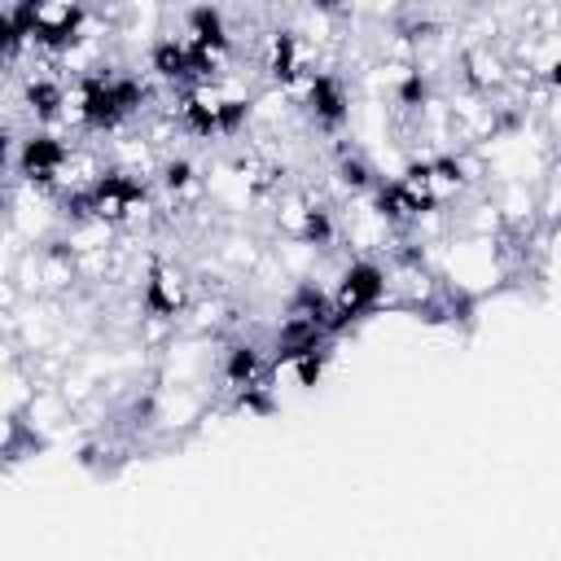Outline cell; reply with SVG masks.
<instances>
[{"instance_id": "6da1fadb", "label": "cell", "mask_w": 561, "mask_h": 561, "mask_svg": "<svg viewBox=\"0 0 561 561\" xmlns=\"http://www.w3.org/2000/svg\"><path fill=\"white\" fill-rule=\"evenodd\" d=\"M390 294V272L377 263V259H351L333 285V320H329V333H346L351 324L368 320Z\"/></svg>"}, {"instance_id": "7a4b0ae2", "label": "cell", "mask_w": 561, "mask_h": 561, "mask_svg": "<svg viewBox=\"0 0 561 561\" xmlns=\"http://www.w3.org/2000/svg\"><path fill=\"white\" fill-rule=\"evenodd\" d=\"M88 193H92L96 224H123V219H136L149 206V184L136 171H123V167L96 171L88 180Z\"/></svg>"}, {"instance_id": "3957f363", "label": "cell", "mask_w": 561, "mask_h": 561, "mask_svg": "<svg viewBox=\"0 0 561 561\" xmlns=\"http://www.w3.org/2000/svg\"><path fill=\"white\" fill-rule=\"evenodd\" d=\"M70 158H75L70 145H66L57 131H48V127H35V131L22 136L18 149H13V167H18V175H22L26 184H39V188L66 180Z\"/></svg>"}, {"instance_id": "277c9868", "label": "cell", "mask_w": 561, "mask_h": 561, "mask_svg": "<svg viewBox=\"0 0 561 561\" xmlns=\"http://www.w3.org/2000/svg\"><path fill=\"white\" fill-rule=\"evenodd\" d=\"M75 118L83 131H118L127 123L118 92H114V70H88L75 88Z\"/></svg>"}, {"instance_id": "5b68a950", "label": "cell", "mask_w": 561, "mask_h": 561, "mask_svg": "<svg viewBox=\"0 0 561 561\" xmlns=\"http://www.w3.org/2000/svg\"><path fill=\"white\" fill-rule=\"evenodd\" d=\"M302 105H307L311 123L324 127V131H337V127H346V118H351V92H346V83H342L333 70H307Z\"/></svg>"}, {"instance_id": "8992f818", "label": "cell", "mask_w": 561, "mask_h": 561, "mask_svg": "<svg viewBox=\"0 0 561 561\" xmlns=\"http://www.w3.org/2000/svg\"><path fill=\"white\" fill-rule=\"evenodd\" d=\"M79 31H83V4L79 0H53L39 13L35 48H44V53H70L79 44Z\"/></svg>"}, {"instance_id": "52a82bcc", "label": "cell", "mask_w": 561, "mask_h": 561, "mask_svg": "<svg viewBox=\"0 0 561 561\" xmlns=\"http://www.w3.org/2000/svg\"><path fill=\"white\" fill-rule=\"evenodd\" d=\"M219 96H224L219 83H193L180 96V127L188 136H202V140L219 136Z\"/></svg>"}, {"instance_id": "ba28073f", "label": "cell", "mask_w": 561, "mask_h": 561, "mask_svg": "<svg viewBox=\"0 0 561 561\" xmlns=\"http://www.w3.org/2000/svg\"><path fill=\"white\" fill-rule=\"evenodd\" d=\"M149 75L171 83V88H193V57H188V39H158L149 48Z\"/></svg>"}, {"instance_id": "9c48e42d", "label": "cell", "mask_w": 561, "mask_h": 561, "mask_svg": "<svg viewBox=\"0 0 561 561\" xmlns=\"http://www.w3.org/2000/svg\"><path fill=\"white\" fill-rule=\"evenodd\" d=\"M184 39H193V44H202V48H210V53H228L232 48V35H228V18H224V9L219 4H193L188 9V18H184Z\"/></svg>"}, {"instance_id": "30bf717a", "label": "cell", "mask_w": 561, "mask_h": 561, "mask_svg": "<svg viewBox=\"0 0 561 561\" xmlns=\"http://www.w3.org/2000/svg\"><path fill=\"white\" fill-rule=\"evenodd\" d=\"M22 105L31 110L35 123H57V118L66 114L70 96H66V83H61V79H53V75H31V79L22 83Z\"/></svg>"}, {"instance_id": "8fae6325", "label": "cell", "mask_w": 561, "mask_h": 561, "mask_svg": "<svg viewBox=\"0 0 561 561\" xmlns=\"http://www.w3.org/2000/svg\"><path fill=\"white\" fill-rule=\"evenodd\" d=\"M140 307H145L149 316H158V320H171V316L184 307L180 276H175L171 267L153 263V267H149V276H145V289H140Z\"/></svg>"}, {"instance_id": "7c38bea8", "label": "cell", "mask_w": 561, "mask_h": 561, "mask_svg": "<svg viewBox=\"0 0 561 561\" xmlns=\"http://www.w3.org/2000/svg\"><path fill=\"white\" fill-rule=\"evenodd\" d=\"M263 70H267L276 83L302 79V44H298L294 31H276V35L267 39V61H263Z\"/></svg>"}, {"instance_id": "4fadbf2b", "label": "cell", "mask_w": 561, "mask_h": 561, "mask_svg": "<svg viewBox=\"0 0 561 561\" xmlns=\"http://www.w3.org/2000/svg\"><path fill=\"white\" fill-rule=\"evenodd\" d=\"M263 373H267V359H263V351L254 342H232L224 351V381L228 386H250Z\"/></svg>"}, {"instance_id": "5bb4252c", "label": "cell", "mask_w": 561, "mask_h": 561, "mask_svg": "<svg viewBox=\"0 0 561 561\" xmlns=\"http://www.w3.org/2000/svg\"><path fill=\"white\" fill-rule=\"evenodd\" d=\"M294 237H298L302 245H316V250L333 245V237H337V224H333L329 206H320V202H307V206L298 210V219H294Z\"/></svg>"}, {"instance_id": "9a60e30c", "label": "cell", "mask_w": 561, "mask_h": 561, "mask_svg": "<svg viewBox=\"0 0 561 561\" xmlns=\"http://www.w3.org/2000/svg\"><path fill=\"white\" fill-rule=\"evenodd\" d=\"M333 175H337V184L346 188V193H373V184H377V171H373V162L364 158V153H355V149H337V167H333Z\"/></svg>"}, {"instance_id": "2e32d148", "label": "cell", "mask_w": 561, "mask_h": 561, "mask_svg": "<svg viewBox=\"0 0 561 561\" xmlns=\"http://www.w3.org/2000/svg\"><path fill=\"white\" fill-rule=\"evenodd\" d=\"M394 105H399V110H412V114L425 110V105H430V79H425L421 70H408V75L394 83Z\"/></svg>"}, {"instance_id": "e0dca14e", "label": "cell", "mask_w": 561, "mask_h": 561, "mask_svg": "<svg viewBox=\"0 0 561 561\" xmlns=\"http://www.w3.org/2000/svg\"><path fill=\"white\" fill-rule=\"evenodd\" d=\"M245 123H250V96L224 88V96H219V136H237Z\"/></svg>"}, {"instance_id": "ac0fdd59", "label": "cell", "mask_w": 561, "mask_h": 561, "mask_svg": "<svg viewBox=\"0 0 561 561\" xmlns=\"http://www.w3.org/2000/svg\"><path fill=\"white\" fill-rule=\"evenodd\" d=\"M329 355H333V342L311 346L307 355H298V359L289 364V373L298 377V386H320V377H324V368H329Z\"/></svg>"}, {"instance_id": "d6986e66", "label": "cell", "mask_w": 561, "mask_h": 561, "mask_svg": "<svg viewBox=\"0 0 561 561\" xmlns=\"http://www.w3.org/2000/svg\"><path fill=\"white\" fill-rule=\"evenodd\" d=\"M158 184H162L167 193H188V188L197 184V167H193L188 158H167V162L158 167Z\"/></svg>"}, {"instance_id": "ffe728a7", "label": "cell", "mask_w": 561, "mask_h": 561, "mask_svg": "<svg viewBox=\"0 0 561 561\" xmlns=\"http://www.w3.org/2000/svg\"><path fill=\"white\" fill-rule=\"evenodd\" d=\"M237 408L245 412V416H272V408H276V399H272V386L259 377V381H250V386H237Z\"/></svg>"}, {"instance_id": "44dd1931", "label": "cell", "mask_w": 561, "mask_h": 561, "mask_svg": "<svg viewBox=\"0 0 561 561\" xmlns=\"http://www.w3.org/2000/svg\"><path fill=\"white\" fill-rule=\"evenodd\" d=\"M430 171H434V184H438V193H447V188H460L469 175H465V162L456 158V153H438V158H430Z\"/></svg>"}, {"instance_id": "7402d4cb", "label": "cell", "mask_w": 561, "mask_h": 561, "mask_svg": "<svg viewBox=\"0 0 561 561\" xmlns=\"http://www.w3.org/2000/svg\"><path fill=\"white\" fill-rule=\"evenodd\" d=\"M543 79H548L552 92H561V57H552V61L543 66Z\"/></svg>"}, {"instance_id": "603a6c76", "label": "cell", "mask_w": 561, "mask_h": 561, "mask_svg": "<svg viewBox=\"0 0 561 561\" xmlns=\"http://www.w3.org/2000/svg\"><path fill=\"white\" fill-rule=\"evenodd\" d=\"M13 4H22V9H35V13H44L53 0H13Z\"/></svg>"}, {"instance_id": "cb8c5ba5", "label": "cell", "mask_w": 561, "mask_h": 561, "mask_svg": "<svg viewBox=\"0 0 561 561\" xmlns=\"http://www.w3.org/2000/svg\"><path fill=\"white\" fill-rule=\"evenodd\" d=\"M311 4H316V9H320V13H333V9H337V4H342V0H311Z\"/></svg>"}]
</instances>
